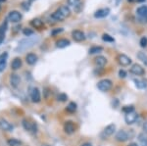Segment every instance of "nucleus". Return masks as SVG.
<instances>
[{
	"instance_id": "9",
	"label": "nucleus",
	"mask_w": 147,
	"mask_h": 146,
	"mask_svg": "<svg viewBox=\"0 0 147 146\" xmlns=\"http://www.w3.org/2000/svg\"><path fill=\"white\" fill-rule=\"evenodd\" d=\"M129 138V133L125 131H124V129H121V131H119L117 133V135H116V139L119 141V142H125V141H127Z\"/></svg>"
},
{
	"instance_id": "17",
	"label": "nucleus",
	"mask_w": 147,
	"mask_h": 146,
	"mask_svg": "<svg viewBox=\"0 0 147 146\" xmlns=\"http://www.w3.org/2000/svg\"><path fill=\"white\" fill-rule=\"evenodd\" d=\"M20 82H21V79L18 75H16V74L11 75L10 76V83L13 87H17L19 84H20Z\"/></svg>"
},
{
	"instance_id": "41",
	"label": "nucleus",
	"mask_w": 147,
	"mask_h": 146,
	"mask_svg": "<svg viewBox=\"0 0 147 146\" xmlns=\"http://www.w3.org/2000/svg\"><path fill=\"white\" fill-rule=\"evenodd\" d=\"M143 129H144V131L147 133V122H145L144 124H143Z\"/></svg>"
},
{
	"instance_id": "5",
	"label": "nucleus",
	"mask_w": 147,
	"mask_h": 146,
	"mask_svg": "<svg viewBox=\"0 0 147 146\" xmlns=\"http://www.w3.org/2000/svg\"><path fill=\"white\" fill-rule=\"evenodd\" d=\"M130 73L136 76H143L145 71L142 68V66H140L139 64H134L130 68Z\"/></svg>"
},
{
	"instance_id": "29",
	"label": "nucleus",
	"mask_w": 147,
	"mask_h": 146,
	"mask_svg": "<svg viewBox=\"0 0 147 146\" xmlns=\"http://www.w3.org/2000/svg\"><path fill=\"white\" fill-rule=\"evenodd\" d=\"M76 110H77V104L75 102L69 103V105L67 106V111L69 113H75Z\"/></svg>"
},
{
	"instance_id": "31",
	"label": "nucleus",
	"mask_w": 147,
	"mask_h": 146,
	"mask_svg": "<svg viewBox=\"0 0 147 146\" xmlns=\"http://www.w3.org/2000/svg\"><path fill=\"white\" fill-rule=\"evenodd\" d=\"M123 112H125V114H127V113L134 112V105H127V106H125V107L123 108Z\"/></svg>"
},
{
	"instance_id": "38",
	"label": "nucleus",
	"mask_w": 147,
	"mask_h": 146,
	"mask_svg": "<svg viewBox=\"0 0 147 146\" xmlns=\"http://www.w3.org/2000/svg\"><path fill=\"white\" fill-rule=\"evenodd\" d=\"M67 98H68V96L66 95L65 93H61V94H59V95H58V100L62 101V102L67 100Z\"/></svg>"
},
{
	"instance_id": "21",
	"label": "nucleus",
	"mask_w": 147,
	"mask_h": 146,
	"mask_svg": "<svg viewBox=\"0 0 147 146\" xmlns=\"http://www.w3.org/2000/svg\"><path fill=\"white\" fill-rule=\"evenodd\" d=\"M7 27H8V23H7V21H5V22L0 26V43H1L2 40L4 39V35H5V32L7 30Z\"/></svg>"
},
{
	"instance_id": "33",
	"label": "nucleus",
	"mask_w": 147,
	"mask_h": 146,
	"mask_svg": "<svg viewBox=\"0 0 147 146\" xmlns=\"http://www.w3.org/2000/svg\"><path fill=\"white\" fill-rule=\"evenodd\" d=\"M8 143L10 146H20L21 145V141H19L17 139H10L8 141Z\"/></svg>"
},
{
	"instance_id": "48",
	"label": "nucleus",
	"mask_w": 147,
	"mask_h": 146,
	"mask_svg": "<svg viewBox=\"0 0 147 146\" xmlns=\"http://www.w3.org/2000/svg\"><path fill=\"white\" fill-rule=\"evenodd\" d=\"M42 146H48V145H42Z\"/></svg>"
},
{
	"instance_id": "26",
	"label": "nucleus",
	"mask_w": 147,
	"mask_h": 146,
	"mask_svg": "<svg viewBox=\"0 0 147 146\" xmlns=\"http://www.w3.org/2000/svg\"><path fill=\"white\" fill-rule=\"evenodd\" d=\"M137 58H138L144 65L147 66V55L145 53L142 52V51H139V52L137 53Z\"/></svg>"
},
{
	"instance_id": "45",
	"label": "nucleus",
	"mask_w": 147,
	"mask_h": 146,
	"mask_svg": "<svg viewBox=\"0 0 147 146\" xmlns=\"http://www.w3.org/2000/svg\"><path fill=\"white\" fill-rule=\"evenodd\" d=\"M6 0H0V3H1V2H5Z\"/></svg>"
},
{
	"instance_id": "36",
	"label": "nucleus",
	"mask_w": 147,
	"mask_h": 146,
	"mask_svg": "<svg viewBox=\"0 0 147 146\" xmlns=\"http://www.w3.org/2000/svg\"><path fill=\"white\" fill-rule=\"evenodd\" d=\"M82 8H84V4H82V2H80V3L78 4L74 9H75V11L77 12V13H80V12L82 10Z\"/></svg>"
},
{
	"instance_id": "15",
	"label": "nucleus",
	"mask_w": 147,
	"mask_h": 146,
	"mask_svg": "<svg viewBox=\"0 0 147 146\" xmlns=\"http://www.w3.org/2000/svg\"><path fill=\"white\" fill-rule=\"evenodd\" d=\"M30 26L32 27H34V29H42L44 26L43 24V21L41 20V19H38V18H35V19H32V21H30Z\"/></svg>"
},
{
	"instance_id": "27",
	"label": "nucleus",
	"mask_w": 147,
	"mask_h": 146,
	"mask_svg": "<svg viewBox=\"0 0 147 146\" xmlns=\"http://www.w3.org/2000/svg\"><path fill=\"white\" fill-rule=\"evenodd\" d=\"M103 51V48L101 46H92L90 49H89L88 53L89 54H97V53H100Z\"/></svg>"
},
{
	"instance_id": "32",
	"label": "nucleus",
	"mask_w": 147,
	"mask_h": 146,
	"mask_svg": "<svg viewBox=\"0 0 147 146\" xmlns=\"http://www.w3.org/2000/svg\"><path fill=\"white\" fill-rule=\"evenodd\" d=\"M139 44H140V46L142 47V48H145V47H147V37L142 36L140 38V40H139Z\"/></svg>"
},
{
	"instance_id": "25",
	"label": "nucleus",
	"mask_w": 147,
	"mask_h": 146,
	"mask_svg": "<svg viewBox=\"0 0 147 146\" xmlns=\"http://www.w3.org/2000/svg\"><path fill=\"white\" fill-rule=\"evenodd\" d=\"M134 83H136V86L139 89H144L147 87V81H140V79H134Z\"/></svg>"
},
{
	"instance_id": "42",
	"label": "nucleus",
	"mask_w": 147,
	"mask_h": 146,
	"mask_svg": "<svg viewBox=\"0 0 147 146\" xmlns=\"http://www.w3.org/2000/svg\"><path fill=\"white\" fill-rule=\"evenodd\" d=\"M82 146H92V145L90 144V143H84Z\"/></svg>"
},
{
	"instance_id": "10",
	"label": "nucleus",
	"mask_w": 147,
	"mask_h": 146,
	"mask_svg": "<svg viewBox=\"0 0 147 146\" xmlns=\"http://www.w3.org/2000/svg\"><path fill=\"white\" fill-rule=\"evenodd\" d=\"M72 36H73V38L75 39L76 41H78V42L84 41V39H85V34H84V32H82V30H73Z\"/></svg>"
},
{
	"instance_id": "2",
	"label": "nucleus",
	"mask_w": 147,
	"mask_h": 146,
	"mask_svg": "<svg viewBox=\"0 0 147 146\" xmlns=\"http://www.w3.org/2000/svg\"><path fill=\"white\" fill-rule=\"evenodd\" d=\"M112 86H113V82L108 79H101L97 83V88L100 91H102V92H107V91H109L112 88Z\"/></svg>"
},
{
	"instance_id": "12",
	"label": "nucleus",
	"mask_w": 147,
	"mask_h": 146,
	"mask_svg": "<svg viewBox=\"0 0 147 146\" xmlns=\"http://www.w3.org/2000/svg\"><path fill=\"white\" fill-rule=\"evenodd\" d=\"M110 14V9L109 8H103V9H99L94 13V17L95 18H105Z\"/></svg>"
},
{
	"instance_id": "13",
	"label": "nucleus",
	"mask_w": 147,
	"mask_h": 146,
	"mask_svg": "<svg viewBox=\"0 0 147 146\" xmlns=\"http://www.w3.org/2000/svg\"><path fill=\"white\" fill-rule=\"evenodd\" d=\"M64 131L68 133V135H72L76 131V126L74 124L73 122H66L64 124Z\"/></svg>"
},
{
	"instance_id": "16",
	"label": "nucleus",
	"mask_w": 147,
	"mask_h": 146,
	"mask_svg": "<svg viewBox=\"0 0 147 146\" xmlns=\"http://www.w3.org/2000/svg\"><path fill=\"white\" fill-rule=\"evenodd\" d=\"M0 129L4 131H11L12 129H13V126H12L10 123H8L6 120L2 119L1 121H0Z\"/></svg>"
},
{
	"instance_id": "43",
	"label": "nucleus",
	"mask_w": 147,
	"mask_h": 146,
	"mask_svg": "<svg viewBox=\"0 0 147 146\" xmlns=\"http://www.w3.org/2000/svg\"><path fill=\"white\" fill-rule=\"evenodd\" d=\"M129 146H138V145H137L136 143H131V144H129Z\"/></svg>"
},
{
	"instance_id": "11",
	"label": "nucleus",
	"mask_w": 147,
	"mask_h": 146,
	"mask_svg": "<svg viewBox=\"0 0 147 146\" xmlns=\"http://www.w3.org/2000/svg\"><path fill=\"white\" fill-rule=\"evenodd\" d=\"M30 98H32V102H34V103H38L40 101L41 96H40L39 89L37 87H34V88L32 89V91H30Z\"/></svg>"
},
{
	"instance_id": "39",
	"label": "nucleus",
	"mask_w": 147,
	"mask_h": 146,
	"mask_svg": "<svg viewBox=\"0 0 147 146\" xmlns=\"http://www.w3.org/2000/svg\"><path fill=\"white\" fill-rule=\"evenodd\" d=\"M119 77H122V79H124V77H127V73H125V71H124V70H120V72H119Z\"/></svg>"
},
{
	"instance_id": "19",
	"label": "nucleus",
	"mask_w": 147,
	"mask_h": 146,
	"mask_svg": "<svg viewBox=\"0 0 147 146\" xmlns=\"http://www.w3.org/2000/svg\"><path fill=\"white\" fill-rule=\"evenodd\" d=\"M26 61L28 65H34L37 62V56L34 53H28L26 56Z\"/></svg>"
},
{
	"instance_id": "44",
	"label": "nucleus",
	"mask_w": 147,
	"mask_h": 146,
	"mask_svg": "<svg viewBox=\"0 0 147 146\" xmlns=\"http://www.w3.org/2000/svg\"><path fill=\"white\" fill-rule=\"evenodd\" d=\"M145 0H137V2H144Z\"/></svg>"
},
{
	"instance_id": "3",
	"label": "nucleus",
	"mask_w": 147,
	"mask_h": 146,
	"mask_svg": "<svg viewBox=\"0 0 147 146\" xmlns=\"http://www.w3.org/2000/svg\"><path fill=\"white\" fill-rule=\"evenodd\" d=\"M116 131V124H110L103 129V131L101 133V138L102 139H106V138L110 137L111 135L115 133Z\"/></svg>"
},
{
	"instance_id": "4",
	"label": "nucleus",
	"mask_w": 147,
	"mask_h": 146,
	"mask_svg": "<svg viewBox=\"0 0 147 146\" xmlns=\"http://www.w3.org/2000/svg\"><path fill=\"white\" fill-rule=\"evenodd\" d=\"M118 62L121 66H124V67H127V66H129L131 64V59H130L129 56H127L125 54H120L118 56Z\"/></svg>"
},
{
	"instance_id": "20",
	"label": "nucleus",
	"mask_w": 147,
	"mask_h": 146,
	"mask_svg": "<svg viewBox=\"0 0 147 146\" xmlns=\"http://www.w3.org/2000/svg\"><path fill=\"white\" fill-rule=\"evenodd\" d=\"M51 18L53 19V20H55L56 22H62V21H64V19H65L64 15L59 10L54 12V13L51 15Z\"/></svg>"
},
{
	"instance_id": "14",
	"label": "nucleus",
	"mask_w": 147,
	"mask_h": 146,
	"mask_svg": "<svg viewBox=\"0 0 147 146\" xmlns=\"http://www.w3.org/2000/svg\"><path fill=\"white\" fill-rule=\"evenodd\" d=\"M23 126L26 131H36V126L34 123H30L28 120H23Z\"/></svg>"
},
{
	"instance_id": "35",
	"label": "nucleus",
	"mask_w": 147,
	"mask_h": 146,
	"mask_svg": "<svg viewBox=\"0 0 147 146\" xmlns=\"http://www.w3.org/2000/svg\"><path fill=\"white\" fill-rule=\"evenodd\" d=\"M5 68H6V60L4 58L0 60V72H3L5 70Z\"/></svg>"
},
{
	"instance_id": "8",
	"label": "nucleus",
	"mask_w": 147,
	"mask_h": 146,
	"mask_svg": "<svg viewBox=\"0 0 147 146\" xmlns=\"http://www.w3.org/2000/svg\"><path fill=\"white\" fill-rule=\"evenodd\" d=\"M8 18L9 21H11L12 23H19L22 20V14L19 11H11Z\"/></svg>"
},
{
	"instance_id": "47",
	"label": "nucleus",
	"mask_w": 147,
	"mask_h": 146,
	"mask_svg": "<svg viewBox=\"0 0 147 146\" xmlns=\"http://www.w3.org/2000/svg\"><path fill=\"white\" fill-rule=\"evenodd\" d=\"M0 11H1V5H0Z\"/></svg>"
},
{
	"instance_id": "34",
	"label": "nucleus",
	"mask_w": 147,
	"mask_h": 146,
	"mask_svg": "<svg viewBox=\"0 0 147 146\" xmlns=\"http://www.w3.org/2000/svg\"><path fill=\"white\" fill-rule=\"evenodd\" d=\"M80 2H82L80 0H68V4L70 6H73L74 8H75L79 3H80Z\"/></svg>"
},
{
	"instance_id": "6",
	"label": "nucleus",
	"mask_w": 147,
	"mask_h": 146,
	"mask_svg": "<svg viewBox=\"0 0 147 146\" xmlns=\"http://www.w3.org/2000/svg\"><path fill=\"white\" fill-rule=\"evenodd\" d=\"M136 14L141 20H143V22L147 23V6L146 5L140 6L139 8H137Z\"/></svg>"
},
{
	"instance_id": "46",
	"label": "nucleus",
	"mask_w": 147,
	"mask_h": 146,
	"mask_svg": "<svg viewBox=\"0 0 147 146\" xmlns=\"http://www.w3.org/2000/svg\"><path fill=\"white\" fill-rule=\"evenodd\" d=\"M127 1H129V2H134V0H127Z\"/></svg>"
},
{
	"instance_id": "18",
	"label": "nucleus",
	"mask_w": 147,
	"mask_h": 146,
	"mask_svg": "<svg viewBox=\"0 0 147 146\" xmlns=\"http://www.w3.org/2000/svg\"><path fill=\"white\" fill-rule=\"evenodd\" d=\"M94 63H95V65L97 67H104V66L106 65V63H107V59H106L104 56H97V57L94 59Z\"/></svg>"
},
{
	"instance_id": "24",
	"label": "nucleus",
	"mask_w": 147,
	"mask_h": 146,
	"mask_svg": "<svg viewBox=\"0 0 147 146\" xmlns=\"http://www.w3.org/2000/svg\"><path fill=\"white\" fill-rule=\"evenodd\" d=\"M58 10L63 14L64 17H65V18H67V17H69V16L71 15V10H70V8H69V7H68L67 5H62V6H60V7H59Z\"/></svg>"
},
{
	"instance_id": "40",
	"label": "nucleus",
	"mask_w": 147,
	"mask_h": 146,
	"mask_svg": "<svg viewBox=\"0 0 147 146\" xmlns=\"http://www.w3.org/2000/svg\"><path fill=\"white\" fill-rule=\"evenodd\" d=\"M63 32V29H56V30H54L53 32H51V34L52 35H56V34H60V32Z\"/></svg>"
},
{
	"instance_id": "28",
	"label": "nucleus",
	"mask_w": 147,
	"mask_h": 146,
	"mask_svg": "<svg viewBox=\"0 0 147 146\" xmlns=\"http://www.w3.org/2000/svg\"><path fill=\"white\" fill-rule=\"evenodd\" d=\"M138 140L141 146H147V136H145L143 133H140L138 135Z\"/></svg>"
},
{
	"instance_id": "1",
	"label": "nucleus",
	"mask_w": 147,
	"mask_h": 146,
	"mask_svg": "<svg viewBox=\"0 0 147 146\" xmlns=\"http://www.w3.org/2000/svg\"><path fill=\"white\" fill-rule=\"evenodd\" d=\"M39 41V37L38 36H28L27 38L22 39L20 42H19L17 48H16V51L19 53H22L24 51L28 50V49L32 48V46H34V44H36L37 42Z\"/></svg>"
},
{
	"instance_id": "22",
	"label": "nucleus",
	"mask_w": 147,
	"mask_h": 146,
	"mask_svg": "<svg viewBox=\"0 0 147 146\" xmlns=\"http://www.w3.org/2000/svg\"><path fill=\"white\" fill-rule=\"evenodd\" d=\"M22 67V60H21V58H15L13 61H12L11 63V68L13 70H18L20 69V68Z\"/></svg>"
},
{
	"instance_id": "37",
	"label": "nucleus",
	"mask_w": 147,
	"mask_h": 146,
	"mask_svg": "<svg viewBox=\"0 0 147 146\" xmlns=\"http://www.w3.org/2000/svg\"><path fill=\"white\" fill-rule=\"evenodd\" d=\"M23 32H24V34H25L26 36H32V35L34 34V32H32V30H30V29H25Z\"/></svg>"
},
{
	"instance_id": "23",
	"label": "nucleus",
	"mask_w": 147,
	"mask_h": 146,
	"mask_svg": "<svg viewBox=\"0 0 147 146\" xmlns=\"http://www.w3.org/2000/svg\"><path fill=\"white\" fill-rule=\"evenodd\" d=\"M70 44H71L70 40H68V39H66V38L59 39V40L56 42V46L58 47V48H65V47L69 46Z\"/></svg>"
},
{
	"instance_id": "7",
	"label": "nucleus",
	"mask_w": 147,
	"mask_h": 146,
	"mask_svg": "<svg viewBox=\"0 0 147 146\" xmlns=\"http://www.w3.org/2000/svg\"><path fill=\"white\" fill-rule=\"evenodd\" d=\"M137 118H138V115H137L136 112L127 113L125 116V121L127 124H132L136 122Z\"/></svg>"
},
{
	"instance_id": "30",
	"label": "nucleus",
	"mask_w": 147,
	"mask_h": 146,
	"mask_svg": "<svg viewBox=\"0 0 147 146\" xmlns=\"http://www.w3.org/2000/svg\"><path fill=\"white\" fill-rule=\"evenodd\" d=\"M102 39H103L104 41H106V42H114V41H115L114 37H112L110 34H104L103 35H102Z\"/></svg>"
}]
</instances>
